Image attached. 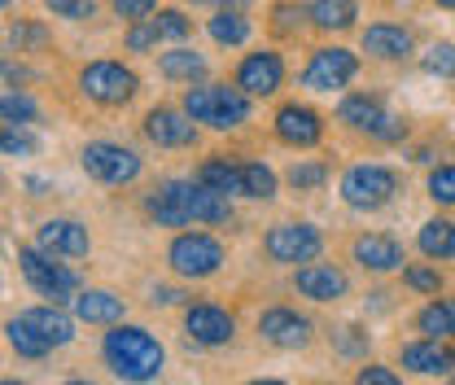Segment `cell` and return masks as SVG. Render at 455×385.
Segmentation results:
<instances>
[{
  "mask_svg": "<svg viewBox=\"0 0 455 385\" xmlns=\"http://www.w3.org/2000/svg\"><path fill=\"white\" fill-rule=\"evenodd\" d=\"M145 211L163 228H184V223H228L232 220V202L228 193L202 184V180H167L149 193Z\"/></svg>",
  "mask_w": 455,
  "mask_h": 385,
  "instance_id": "6da1fadb",
  "label": "cell"
},
{
  "mask_svg": "<svg viewBox=\"0 0 455 385\" xmlns=\"http://www.w3.org/2000/svg\"><path fill=\"white\" fill-rule=\"evenodd\" d=\"M101 355H106L110 373L123 377V381H154L167 364L163 341L154 333L136 329V325H114L106 333V341H101Z\"/></svg>",
  "mask_w": 455,
  "mask_h": 385,
  "instance_id": "7a4b0ae2",
  "label": "cell"
},
{
  "mask_svg": "<svg viewBox=\"0 0 455 385\" xmlns=\"http://www.w3.org/2000/svg\"><path fill=\"white\" fill-rule=\"evenodd\" d=\"M184 110L193 114L197 123L215 127V132H232V127H241L250 118V92L245 88H228V84H202V88H188Z\"/></svg>",
  "mask_w": 455,
  "mask_h": 385,
  "instance_id": "3957f363",
  "label": "cell"
},
{
  "mask_svg": "<svg viewBox=\"0 0 455 385\" xmlns=\"http://www.w3.org/2000/svg\"><path fill=\"white\" fill-rule=\"evenodd\" d=\"M57 254L49 250H40V245H22L18 250V268L27 276V285L40 293V298H49V302H75V293H79V276L70 272V268H61L53 263Z\"/></svg>",
  "mask_w": 455,
  "mask_h": 385,
  "instance_id": "277c9868",
  "label": "cell"
},
{
  "mask_svg": "<svg viewBox=\"0 0 455 385\" xmlns=\"http://www.w3.org/2000/svg\"><path fill=\"white\" fill-rule=\"evenodd\" d=\"M395 193H398V175L390 166L359 163L341 175V202L350 211H381V206L395 202Z\"/></svg>",
  "mask_w": 455,
  "mask_h": 385,
  "instance_id": "5b68a950",
  "label": "cell"
},
{
  "mask_svg": "<svg viewBox=\"0 0 455 385\" xmlns=\"http://www.w3.org/2000/svg\"><path fill=\"white\" fill-rule=\"evenodd\" d=\"M167 263L175 276L184 280H206L224 268V245L206 232H180L167 250Z\"/></svg>",
  "mask_w": 455,
  "mask_h": 385,
  "instance_id": "8992f818",
  "label": "cell"
},
{
  "mask_svg": "<svg viewBox=\"0 0 455 385\" xmlns=\"http://www.w3.org/2000/svg\"><path fill=\"white\" fill-rule=\"evenodd\" d=\"M79 88H84V97L97 101V106H127V101L136 97L140 79H136V70H127L123 61H92V66L79 70Z\"/></svg>",
  "mask_w": 455,
  "mask_h": 385,
  "instance_id": "52a82bcc",
  "label": "cell"
},
{
  "mask_svg": "<svg viewBox=\"0 0 455 385\" xmlns=\"http://www.w3.org/2000/svg\"><path fill=\"white\" fill-rule=\"evenodd\" d=\"M263 250H267V259H272V263H289V268H298V263H311V259L324 250V237H320V228H315V223H276V228L267 232Z\"/></svg>",
  "mask_w": 455,
  "mask_h": 385,
  "instance_id": "ba28073f",
  "label": "cell"
},
{
  "mask_svg": "<svg viewBox=\"0 0 455 385\" xmlns=\"http://www.w3.org/2000/svg\"><path fill=\"white\" fill-rule=\"evenodd\" d=\"M338 118L346 127H355V132H368L372 140H403V132H407L403 118L386 110L377 97H346Z\"/></svg>",
  "mask_w": 455,
  "mask_h": 385,
  "instance_id": "9c48e42d",
  "label": "cell"
},
{
  "mask_svg": "<svg viewBox=\"0 0 455 385\" xmlns=\"http://www.w3.org/2000/svg\"><path fill=\"white\" fill-rule=\"evenodd\" d=\"M79 163H84V171H88L92 180H101V184H132V180L140 175V158H136L132 149H123V145H110V140L88 145V149L79 154Z\"/></svg>",
  "mask_w": 455,
  "mask_h": 385,
  "instance_id": "30bf717a",
  "label": "cell"
},
{
  "mask_svg": "<svg viewBox=\"0 0 455 385\" xmlns=\"http://www.w3.org/2000/svg\"><path fill=\"white\" fill-rule=\"evenodd\" d=\"M355 70H359V57L350 49H315L307 70H302V84L311 92H338L355 79Z\"/></svg>",
  "mask_w": 455,
  "mask_h": 385,
  "instance_id": "8fae6325",
  "label": "cell"
},
{
  "mask_svg": "<svg viewBox=\"0 0 455 385\" xmlns=\"http://www.w3.org/2000/svg\"><path fill=\"white\" fill-rule=\"evenodd\" d=\"M259 333H263V341H272L276 350H302V346L311 341V320L298 316V311H289V307H267V311L259 316Z\"/></svg>",
  "mask_w": 455,
  "mask_h": 385,
  "instance_id": "7c38bea8",
  "label": "cell"
},
{
  "mask_svg": "<svg viewBox=\"0 0 455 385\" xmlns=\"http://www.w3.org/2000/svg\"><path fill=\"white\" fill-rule=\"evenodd\" d=\"M184 333L197 341V346H228L232 333H236V320L228 316L224 307H211V302H197L184 311Z\"/></svg>",
  "mask_w": 455,
  "mask_h": 385,
  "instance_id": "4fadbf2b",
  "label": "cell"
},
{
  "mask_svg": "<svg viewBox=\"0 0 455 385\" xmlns=\"http://www.w3.org/2000/svg\"><path fill=\"white\" fill-rule=\"evenodd\" d=\"M276 136H281L284 145H293V149H311V145H320V136H324V118L311 110V106H281L276 110Z\"/></svg>",
  "mask_w": 455,
  "mask_h": 385,
  "instance_id": "5bb4252c",
  "label": "cell"
},
{
  "mask_svg": "<svg viewBox=\"0 0 455 385\" xmlns=\"http://www.w3.org/2000/svg\"><path fill=\"white\" fill-rule=\"evenodd\" d=\"M197 118L184 110H167V106H158V110H149L145 118V136L158 145V149H184V145H193L197 140V127H193Z\"/></svg>",
  "mask_w": 455,
  "mask_h": 385,
  "instance_id": "9a60e30c",
  "label": "cell"
},
{
  "mask_svg": "<svg viewBox=\"0 0 455 385\" xmlns=\"http://www.w3.org/2000/svg\"><path fill=\"white\" fill-rule=\"evenodd\" d=\"M284 79V61L281 53H250L241 66H236V88H245L250 97H272Z\"/></svg>",
  "mask_w": 455,
  "mask_h": 385,
  "instance_id": "2e32d148",
  "label": "cell"
},
{
  "mask_svg": "<svg viewBox=\"0 0 455 385\" xmlns=\"http://www.w3.org/2000/svg\"><path fill=\"white\" fill-rule=\"evenodd\" d=\"M36 245L40 250H49L57 259H84L88 250H92V241H88V228L75 220H49L40 223V232H36Z\"/></svg>",
  "mask_w": 455,
  "mask_h": 385,
  "instance_id": "e0dca14e",
  "label": "cell"
},
{
  "mask_svg": "<svg viewBox=\"0 0 455 385\" xmlns=\"http://www.w3.org/2000/svg\"><path fill=\"white\" fill-rule=\"evenodd\" d=\"M293 285H298V293L311 298V302H338V298H346V289H350L346 272L333 268V263H307V268H298V272H293Z\"/></svg>",
  "mask_w": 455,
  "mask_h": 385,
  "instance_id": "ac0fdd59",
  "label": "cell"
},
{
  "mask_svg": "<svg viewBox=\"0 0 455 385\" xmlns=\"http://www.w3.org/2000/svg\"><path fill=\"white\" fill-rule=\"evenodd\" d=\"M403 368H411V373H420V377H447L455 368V350L443 346L438 337L407 341V346H403Z\"/></svg>",
  "mask_w": 455,
  "mask_h": 385,
  "instance_id": "d6986e66",
  "label": "cell"
},
{
  "mask_svg": "<svg viewBox=\"0 0 455 385\" xmlns=\"http://www.w3.org/2000/svg\"><path fill=\"white\" fill-rule=\"evenodd\" d=\"M355 263L363 272H377V276L395 272V268H403V245L390 232H368V237L355 241Z\"/></svg>",
  "mask_w": 455,
  "mask_h": 385,
  "instance_id": "ffe728a7",
  "label": "cell"
},
{
  "mask_svg": "<svg viewBox=\"0 0 455 385\" xmlns=\"http://www.w3.org/2000/svg\"><path fill=\"white\" fill-rule=\"evenodd\" d=\"M75 316L84 325H118L123 320V298L110 289H79L75 293Z\"/></svg>",
  "mask_w": 455,
  "mask_h": 385,
  "instance_id": "44dd1931",
  "label": "cell"
},
{
  "mask_svg": "<svg viewBox=\"0 0 455 385\" xmlns=\"http://www.w3.org/2000/svg\"><path fill=\"white\" fill-rule=\"evenodd\" d=\"M363 53L381 57V61H398V57L411 53V31L390 27V22H372V27L363 31Z\"/></svg>",
  "mask_w": 455,
  "mask_h": 385,
  "instance_id": "7402d4cb",
  "label": "cell"
},
{
  "mask_svg": "<svg viewBox=\"0 0 455 385\" xmlns=\"http://www.w3.org/2000/svg\"><path fill=\"white\" fill-rule=\"evenodd\" d=\"M307 18H311L320 31H346V27L359 18V4H355V0H311V4H307Z\"/></svg>",
  "mask_w": 455,
  "mask_h": 385,
  "instance_id": "603a6c76",
  "label": "cell"
},
{
  "mask_svg": "<svg viewBox=\"0 0 455 385\" xmlns=\"http://www.w3.org/2000/svg\"><path fill=\"white\" fill-rule=\"evenodd\" d=\"M416 245H420V254L425 259H455V220H429L420 228V237H416Z\"/></svg>",
  "mask_w": 455,
  "mask_h": 385,
  "instance_id": "cb8c5ba5",
  "label": "cell"
},
{
  "mask_svg": "<svg viewBox=\"0 0 455 385\" xmlns=\"http://www.w3.org/2000/svg\"><path fill=\"white\" fill-rule=\"evenodd\" d=\"M4 333H9V346H13L18 355H27V359H44V355L53 350V341H49L44 333L36 329V325H31L27 316L9 320V329H4Z\"/></svg>",
  "mask_w": 455,
  "mask_h": 385,
  "instance_id": "d4e9b609",
  "label": "cell"
},
{
  "mask_svg": "<svg viewBox=\"0 0 455 385\" xmlns=\"http://www.w3.org/2000/svg\"><path fill=\"white\" fill-rule=\"evenodd\" d=\"M22 316H27L36 329L53 341V350H57V346H66V341L75 337V320H70L66 311H57V302H53V307H31V311H22Z\"/></svg>",
  "mask_w": 455,
  "mask_h": 385,
  "instance_id": "484cf974",
  "label": "cell"
},
{
  "mask_svg": "<svg viewBox=\"0 0 455 385\" xmlns=\"http://www.w3.org/2000/svg\"><path fill=\"white\" fill-rule=\"evenodd\" d=\"M197 180L211 184V188H220V193H228V197H232V193L245 197V175H241V166L224 163V158H206L202 171H197Z\"/></svg>",
  "mask_w": 455,
  "mask_h": 385,
  "instance_id": "4316f807",
  "label": "cell"
},
{
  "mask_svg": "<svg viewBox=\"0 0 455 385\" xmlns=\"http://www.w3.org/2000/svg\"><path fill=\"white\" fill-rule=\"evenodd\" d=\"M416 329L425 337H455V298H438L416 316Z\"/></svg>",
  "mask_w": 455,
  "mask_h": 385,
  "instance_id": "83f0119b",
  "label": "cell"
},
{
  "mask_svg": "<svg viewBox=\"0 0 455 385\" xmlns=\"http://www.w3.org/2000/svg\"><path fill=\"white\" fill-rule=\"evenodd\" d=\"M158 70H163L167 79H184V84H193V79H202V75H206V61H202V53H193V49H171V53L158 57Z\"/></svg>",
  "mask_w": 455,
  "mask_h": 385,
  "instance_id": "f1b7e54d",
  "label": "cell"
},
{
  "mask_svg": "<svg viewBox=\"0 0 455 385\" xmlns=\"http://www.w3.org/2000/svg\"><path fill=\"white\" fill-rule=\"evenodd\" d=\"M211 40H215V44H245V40H250V22H245V13H241V9L215 13V18H211Z\"/></svg>",
  "mask_w": 455,
  "mask_h": 385,
  "instance_id": "f546056e",
  "label": "cell"
},
{
  "mask_svg": "<svg viewBox=\"0 0 455 385\" xmlns=\"http://www.w3.org/2000/svg\"><path fill=\"white\" fill-rule=\"evenodd\" d=\"M241 175H245V197L254 202H272L276 197V171L263 163H241Z\"/></svg>",
  "mask_w": 455,
  "mask_h": 385,
  "instance_id": "4dcf8cb0",
  "label": "cell"
},
{
  "mask_svg": "<svg viewBox=\"0 0 455 385\" xmlns=\"http://www.w3.org/2000/svg\"><path fill=\"white\" fill-rule=\"evenodd\" d=\"M0 118H4V127H22V123H31V118H36L31 97H22V92H4V97H0Z\"/></svg>",
  "mask_w": 455,
  "mask_h": 385,
  "instance_id": "1f68e13d",
  "label": "cell"
},
{
  "mask_svg": "<svg viewBox=\"0 0 455 385\" xmlns=\"http://www.w3.org/2000/svg\"><path fill=\"white\" fill-rule=\"evenodd\" d=\"M329 180V166L324 163H293L289 166V184L298 188V193H311V188H320Z\"/></svg>",
  "mask_w": 455,
  "mask_h": 385,
  "instance_id": "d6a6232c",
  "label": "cell"
},
{
  "mask_svg": "<svg viewBox=\"0 0 455 385\" xmlns=\"http://www.w3.org/2000/svg\"><path fill=\"white\" fill-rule=\"evenodd\" d=\"M429 197H434L438 206H455V166L429 171Z\"/></svg>",
  "mask_w": 455,
  "mask_h": 385,
  "instance_id": "836d02e7",
  "label": "cell"
},
{
  "mask_svg": "<svg viewBox=\"0 0 455 385\" xmlns=\"http://www.w3.org/2000/svg\"><path fill=\"white\" fill-rule=\"evenodd\" d=\"M425 70L438 79H455V44H434L425 53Z\"/></svg>",
  "mask_w": 455,
  "mask_h": 385,
  "instance_id": "e575fe53",
  "label": "cell"
},
{
  "mask_svg": "<svg viewBox=\"0 0 455 385\" xmlns=\"http://www.w3.org/2000/svg\"><path fill=\"white\" fill-rule=\"evenodd\" d=\"M154 27H158V36H163V40H184V36L193 31V22H188L180 9H163V13L154 18Z\"/></svg>",
  "mask_w": 455,
  "mask_h": 385,
  "instance_id": "d590c367",
  "label": "cell"
},
{
  "mask_svg": "<svg viewBox=\"0 0 455 385\" xmlns=\"http://www.w3.org/2000/svg\"><path fill=\"white\" fill-rule=\"evenodd\" d=\"M163 36H158V27H154V18H145V22H132V31H127V49L132 53H145V49H154Z\"/></svg>",
  "mask_w": 455,
  "mask_h": 385,
  "instance_id": "8d00e7d4",
  "label": "cell"
},
{
  "mask_svg": "<svg viewBox=\"0 0 455 385\" xmlns=\"http://www.w3.org/2000/svg\"><path fill=\"white\" fill-rule=\"evenodd\" d=\"M403 280H407L416 293H438V289H443V276L434 272V268H425V263L407 268V272H403Z\"/></svg>",
  "mask_w": 455,
  "mask_h": 385,
  "instance_id": "74e56055",
  "label": "cell"
},
{
  "mask_svg": "<svg viewBox=\"0 0 455 385\" xmlns=\"http://www.w3.org/2000/svg\"><path fill=\"white\" fill-rule=\"evenodd\" d=\"M49 9H53L57 18H70V22H84V18H92L97 13V4L92 0H44Z\"/></svg>",
  "mask_w": 455,
  "mask_h": 385,
  "instance_id": "f35d334b",
  "label": "cell"
},
{
  "mask_svg": "<svg viewBox=\"0 0 455 385\" xmlns=\"http://www.w3.org/2000/svg\"><path fill=\"white\" fill-rule=\"evenodd\" d=\"M154 9H158V0H114V13L123 22H145V18H154Z\"/></svg>",
  "mask_w": 455,
  "mask_h": 385,
  "instance_id": "ab89813d",
  "label": "cell"
},
{
  "mask_svg": "<svg viewBox=\"0 0 455 385\" xmlns=\"http://www.w3.org/2000/svg\"><path fill=\"white\" fill-rule=\"evenodd\" d=\"M333 341H338V350H341V355H359V350L368 346V333H363V329H355V325H350V329H338V337H333Z\"/></svg>",
  "mask_w": 455,
  "mask_h": 385,
  "instance_id": "60d3db41",
  "label": "cell"
},
{
  "mask_svg": "<svg viewBox=\"0 0 455 385\" xmlns=\"http://www.w3.org/2000/svg\"><path fill=\"white\" fill-rule=\"evenodd\" d=\"M0 149H4V158H27L36 145H31L27 136H18L13 127H4V140H0Z\"/></svg>",
  "mask_w": 455,
  "mask_h": 385,
  "instance_id": "b9f144b4",
  "label": "cell"
},
{
  "mask_svg": "<svg viewBox=\"0 0 455 385\" xmlns=\"http://www.w3.org/2000/svg\"><path fill=\"white\" fill-rule=\"evenodd\" d=\"M355 381L359 385H398V377L390 373V368H381V364H368V368H359Z\"/></svg>",
  "mask_w": 455,
  "mask_h": 385,
  "instance_id": "7bdbcfd3",
  "label": "cell"
},
{
  "mask_svg": "<svg viewBox=\"0 0 455 385\" xmlns=\"http://www.w3.org/2000/svg\"><path fill=\"white\" fill-rule=\"evenodd\" d=\"M302 22V9H293V4H276V31H293Z\"/></svg>",
  "mask_w": 455,
  "mask_h": 385,
  "instance_id": "ee69618b",
  "label": "cell"
},
{
  "mask_svg": "<svg viewBox=\"0 0 455 385\" xmlns=\"http://www.w3.org/2000/svg\"><path fill=\"white\" fill-rule=\"evenodd\" d=\"M13 44H44L49 36L40 31V27H13V36H9Z\"/></svg>",
  "mask_w": 455,
  "mask_h": 385,
  "instance_id": "f6af8a7d",
  "label": "cell"
},
{
  "mask_svg": "<svg viewBox=\"0 0 455 385\" xmlns=\"http://www.w3.org/2000/svg\"><path fill=\"white\" fill-rule=\"evenodd\" d=\"M184 293L180 289H154V307H171V302H180Z\"/></svg>",
  "mask_w": 455,
  "mask_h": 385,
  "instance_id": "bcb514c9",
  "label": "cell"
},
{
  "mask_svg": "<svg viewBox=\"0 0 455 385\" xmlns=\"http://www.w3.org/2000/svg\"><path fill=\"white\" fill-rule=\"evenodd\" d=\"M228 9H241V4H245V0H224Z\"/></svg>",
  "mask_w": 455,
  "mask_h": 385,
  "instance_id": "7dc6e473",
  "label": "cell"
},
{
  "mask_svg": "<svg viewBox=\"0 0 455 385\" xmlns=\"http://www.w3.org/2000/svg\"><path fill=\"white\" fill-rule=\"evenodd\" d=\"M438 4H443V9H455V0H438Z\"/></svg>",
  "mask_w": 455,
  "mask_h": 385,
  "instance_id": "c3c4849f",
  "label": "cell"
},
{
  "mask_svg": "<svg viewBox=\"0 0 455 385\" xmlns=\"http://www.w3.org/2000/svg\"><path fill=\"white\" fill-rule=\"evenodd\" d=\"M184 4H211V0H184Z\"/></svg>",
  "mask_w": 455,
  "mask_h": 385,
  "instance_id": "681fc988",
  "label": "cell"
},
{
  "mask_svg": "<svg viewBox=\"0 0 455 385\" xmlns=\"http://www.w3.org/2000/svg\"><path fill=\"white\" fill-rule=\"evenodd\" d=\"M4 4H13V0H4Z\"/></svg>",
  "mask_w": 455,
  "mask_h": 385,
  "instance_id": "f907efd6",
  "label": "cell"
}]
</instances>
